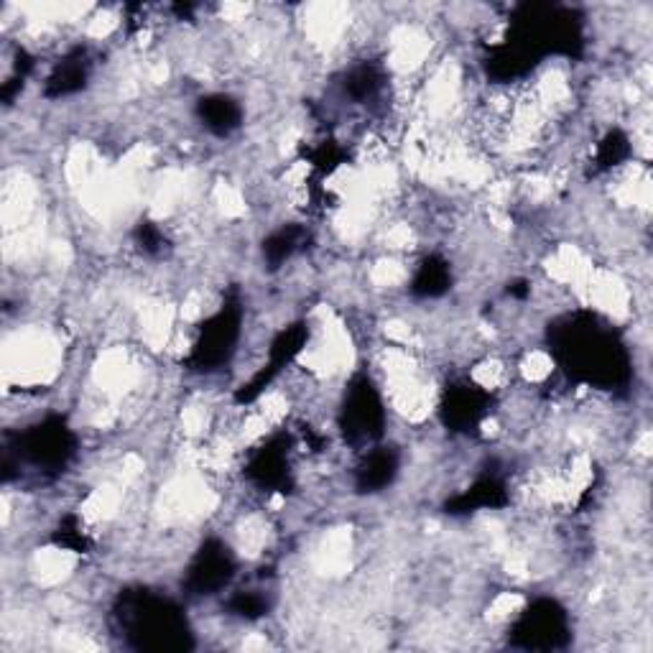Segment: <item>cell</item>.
<instances>
[{
	"instance_id": "cell-1",
	"label": "cell",
	"mask_w": 653,
	"mask_h": 653,
	"mask_svg": "<svg viewBox=\"0 0 653 653\" xmlns=\"http://www.w3.org/2000/svg\"><path fill=\"white\" fill-rule=\"evenodd\" d=\"M518 638L529 648H554L564 641V615L551 602H541L539 608L529 610V615L518 625Z\"/></svg>"
},
{
	"instance_id": "cell-2",
	"label": "cell",
	"mask_w": 653,
	"mask_h": 653,
	"mask_svg": "<svg viewBox=\"0 0 653 653\" xmlns=\"http://www.w3.org/2000/svg\"><path fill=\"white\" fill-rule=\"evenodd\" d=\"M230 569H233L230 567V559L228 554H222V549L205 551L197 567H194L192 582L202 595H210L212 590H217V587H222L230 580V574H233Z\"/></svg>"
},
{
	"instance_id": "cell-3",
	"label": "cell",
	"mask_w": 653,
	"mask_h": 653,
	"mask_svg": "<svg viewBox=\"0 0 653 653\" xmlns=\"http://www.w3.org/2000/svg\"><path fill=\"white\" fill-rule=\"evenodd\" d=\"M202 115L207 118V125L215 128L217 133H228L230 128L238 125V108L233 105V100L228 97H210L205 105H202Z\"/></svg>"
}]
</instances>
